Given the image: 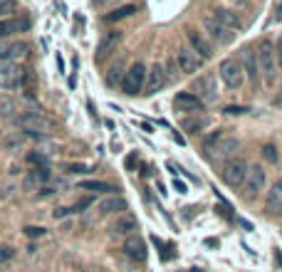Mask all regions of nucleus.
Wrapping results in <instances>:
<instances>
[{"instance_id": "nucleus-1", "label": "nucleus", "mask_w": 282, "mask_h": 272, "mask_svg": "<svg viewBox=\"0 0 282 272\" xmlns=\"http://www.w3.org/2000/svg\"><path fill=\"white\" fill-rule=\"evenodd\" d=\"M15 126L23 129L30 136H47V134L55 131V121L50 119V117H45L42 112H37V109H30V112L18 114L15 117Z\"/></svg>"}, {"instance_id": "nucleus-2", "label": "nucleus", "mask_w": 282, "mask_h": 272, "mask_svg": "<svg viewBox=\"0 0 282 272\" xmlns=\"http://www.w3.org/2000/svg\"><path fill=\"white\" fill-rule=\"evenodd\" d=\"M28 79V72L20 62L0 60V89H23Z\"/></svg>"}, {"instance_id": "nucleus-3", "label": "nucleus", "mask_w": 282, "mask_h": 272, "mask_svg": "<svg viewBox=\"0 0 282 272\" xmlns=\"http://www.w3.org/2000/svg\"><path fill=\"white\" fill-rule=\"evenodd\" d=\"M146 74H149V69L144 67V62H134L126 72H124V77H121V92L124 94H139L144 87H146Z\"/></svg>"}, {"instance_id": "nucleus-4", "label": "nucleus", "mask_w": 282, "mask_h": 272, "mask_svg": "<svg viewBox=\"0 0 282 272\" xmlns=\"http://www.w3.org/2000/svg\"><path fill=\"white\" fill-rule=\"evenodd\" d=\"M248 171H250V166H248V161H243V158H230L226 161V166H223V171H221V178L226 186H243L245 178H248Z\"/></svg>"}, {"instance_id": "nucleus-5", "label": "nucleus", "mask_w": 282, "mask_h": 272, "mask_svg": "<svg viewBox=\"0 0 282 272\" xmlns=\"http://www.w3.org/2000/svg\"><path fill=\"white\" fill-rule=\"evenodd\" d=\"M218 72H221V79L228 89H240L243 82H245V69L238 60H223Z\"/></svg>"}, {"instance_id": "nucleus-6", "label": "nucleus", "mask_w": 282, "mask_h": 272, "mask_svg": "<svg viewBox=\"0 0 282 272\" xmlns=\"http://www.w3.org/2000/svg\"><path fill=\"white\" fill-rule=\"evenodd\" d=\"M240 149V139H235V136H218L213 144H205L203 146V151L208 153L210 158H228V156H233V153Z\"/></svg>"}, {"instance_id": "nucleus-7", "label": "nucleus", "mask_w": 282, "mask_h": 272, "mask_svg": "<svg viewBox=\"0 0 282 272\" xmlns=\"http://www.w3.org/2000/svg\"><path fill=\"white\" fill-rule=\"evenodd\" d=\"M257 67H260V74H265L267 79H275V69H277L280 64H277L275 47H272L267 40L257 47Z\"/></svg>"}, {"instance_id": "nucleus-8", "label": "nucleus", "mask_w": 282, "mask_h": 272, "mask_svg": "<svg viewBox=\"0 0 282 272\" xmlns=\"http://www.w3.org/2000/svg\"><path fill=\"white\" fill-rule=\"evenodd\" d=\"M203 28L208 32V37L210 40H216L218 45H230L233 40H235V32L226 28V25H221L213 15H208V18H203Z\"/></svg>"}, {"instance_id": "nucleus-9", "label": "nucleus", "mask_w": 282, "mask_h": 272, "mask_svg": "<svg viewBox=\"0 0 282 272\" xmlns=\"http://www.w3.org/2000/svg\"><path fill=\"white\" fill-rule=\"evenodd\" d=\"M265 186H267V171H265L262 166H250L248 178H245V196H248V198L260 196V193L265 191Z\"/></svg>"}, {"instance_id": "nucleus-10", "label": "nucleus", "mask_w": 282, "mask_h": 272, "mask_svg": "<svg viewBox=\"0 0 282 272\" xmlns=\"http://www.w3.org/2000/svg\"><path fill=\"white\" fill-rule=\"evenodd\" d=\"M173 107L178 112H186V114H200L203 107H205V102L200 97H196L193 92H178L173 97Z\"/></svg>"}, {"instance_id": "nucleus-11", "label": "nucleus", "mask_w": 282, "mask_h": 272, "mask_svg": "<svg viewBox=\"0 0 282 272\" xmlns=\"http://www.w3.org/2000/svg\"><path fill=\"white\" fill-rule=\"evenodd\" d=\"M176 62H178V69H181L183 74H196L198 69L203 67V60L198 57L191 47H181V50L176 52Z\"/></svg>"}, {"instance_id": "nucleus-12", "label": "nucleus", "mask_w": 282, "mask_h": 272, "mask_svg": "<svg viewBox=\"0 0 282 272\" xmlns=\"http://www.w3.org/2000/svg\"><path fill=\"white\" fill-rule=\"evenodd\" d=\"M136 228H139L136 218L131 213H121V215H116V220L109 225V233L112 235H119V238H129V235L136 233Z\"/></svg>"}, {"instance_id": "nucleus-13", "label": "nucleus", "mask_w": 282, "mask_h": 272, "mask_svg": "<svg viewBox=\"0 0 282 272\" xmlns=\"http://www.w3.org/2000/svg\"><path fill=\"white\" fill-rule=\"evenodd\" d=\"M121 42V30H109L102 35V40H99V45H97V52H94V60L102 62L107 60L109 55H112L114 50H116V45Z\"/></svg>"}, {"instance_id": "nucleus-14", "label": "nucleus", "mask_w": 282, "mask_h": 272, "mask_svg": "<svg viewBox=\"0 0 282 272\" xmlns=\"http://www.w3.org/2000/svg\"><path fill=\"white\" fill-rule=\"evenodd\" d=\"M193 92L196 97H200L203 102H216L218 99V84H216V77L213 74H203L193 82Z\"/></svg>"}, {"instance_id": "nucleus-15", "label": "nucleus", "mask_w": 282, "mask_h": 272, "mask_svg": "<svg viewBox=\"0 0 282 272\" xmlns=\"http://www.w3.org/2000/svg\"><path fill=\"white\" fill-rule=\"evenodd\" d=\"M188 47L196 52L200 60H210L213 57V45L205 40V35L198 30H188Z\"/></svg>"}, {"instance_id": "nucleus-16", "label": "nucleus", "mask_w": 282, "mask_h": 272, "mask_svg": "<svg viewBox=\"0 0 282 272\" xmlns=\"http://www.w3.org/2000/svg\"><path fill=\"white\" fill-rule=\"evenodd\" d=\"M166 82H169V77H166V69L161 67V64H154L151 69H149V74H146V87H144V94H156V92H161L166 87Z\"/></svg>"}, {"instance_id": "nucleus-17", "label": "nucleus", "mask_w": 282, "mask_h": 272, "mask_svg": "<svg viewBox=\"0 0 282 272\" xmlns=\"http://www.w3.org/2000/svg\"><path fill=\"white\" fill-rule=\"evenodd\" d=\"M121 250H124V255H126V257H131V260H136V262H144V260H146V255H149V252H146V242L141 240L136 233H134V235H129V238L124 240V247H121Z\"/></svg>"}, {"instance_id": "nucleus-18", "label": "nucleus", "mask_w": 282, "mask_h": 272, "mask_svg": "<svg viewBox=\"0 0 282 272\" xmlns=\"http://www.w3.org/2000/svg\"><path fill=\"white\" fill-rule=\"evenodd\" d=\"M28 30H30L28 18H0V40L10 37L15 32H28Z\"/></svg>"}, {"instance_id": "nucleus-19", "label": "nucleus", "mask_w": 282, "mask_h": 272, "mask_svg": "<svg viewBox=\"0 0 282 272\" xmlns=\"http://www.w3.org/2000/svg\"><path fill=\"white\" fill-rule=\"evenodd\" d=\"M97 208H99L102 215H112V213H119V215H121V213L129 208V203H126V198H124V196L114 193V196H107L104 201H99V206H97Z\"/></svg>"}, {"instance_id": "nucleus-20", "label": "nucleus", "mask_w": 282, "mask_h": 272, "mask_svg": "<svg viewBox=\"0 0 282 272\" xmlns=\"http://www.w3.org/2000/svg\"><path fill=\"white\" fill-rule=\"evenodd\" d=\"M240 64H243V69H245V74H248V79L257 84L260 82V67H257V52L255 50H243V55H240Z\"/></svg>"}, {"instance_id": "nucleus-21", "label": "nucleus", "mask_w": 282, "mask_h": 272, "mask_svg": "<svg viewBox=\"0 0 282 272\" xmlns=\"http://www.w3.org/2000/svg\"><path fill=\"white\" fill-rule=\"evenodd\" d=\"M265 208H267V213H272V215L282 213V178L270 186L267 198H265Z\"/></svg>"}, {"instance_id": "nucleus-22", "label": "nucleus", "mask_w": 282, "mask_h": 272, "mask_svg": "<svg viewBox=\"0 0 282 272\" xmlns=\"http://www.w3.org/2000/svg\"><path fill=\"white\" fill-rule=\"evenodd\" d=\"M210 15L221 23V25H226V28H230V30L235 32V30H240L243 25H240V18L233 13V10H228V8H213L210 10Z\"/></svg>"}, {"instance_id": "nucleus-23", "label": "nucleus", "mask_w": 282, "mask_h": 272, "mask_svg": "<svg viewBox=\"0 0 282 272\" xmlns=\"http://www.w3.org/2000/svg\"><path fill=\"white\" fill-rule=\"evenodd\" d=\"M28 42H15V45H5V50L0 52V60L5 62H23L28 57Z\"/></svg>"}, {"instance_id": "nucleus-24", "label": "nucleus", "mask_w": 282, "mask_h": 272, "mask_svg": "<svg viewBox=\"0 0 282 272\" xmlns=\"http://www.w3.org/2000/svg\"><path fill=\"white\" fill-rule=\"evenodd\" d=\"M80 188L82 191H92V193H107V196H114L119 191V188H114L112 183H107V181H82Z\"/></svg>"}, {"instance_id": "nucleus-25", "label": "nucleus", "mask_w": 282, "mask_h": 272, "mask_svg": "<svg viewBox=\"0 0 282 272\" xmlns=\"http://www.w3.org/2000/svg\"><path fill=\"white\" fill-rule=\"evenodd\" d=\"M15 112H18L15 99L0 92V119H10V117H15Z\"/></svg>"}, {"instance_id": "nucleus-26", "label": "nucleus", "mask_w": 282, "mask_h": 272, "mask_svg": "<svg viewBox=\"0 0 282 272\" xmlns=\"http://www.w3.org/2000/svg\"><path fill=\"white\" fill-rule=\"evenodd\" d=\"M136 13V5H121V8H116L112 10L109 15H104V20L107 23H116V20H124V18H131Z\"/></svg>"}, {"instance_id": "nucleus-27", "label": "nucleus", "mask_w": 282, "mask_h": 272, "mask_svg": "<svg viewBox=\"0 0 282 272\" xmlns=\"http://www.w3.org/2000/svg\"><path fill=\"white\" fill-rule=\"evenodd\" d=\"M205 126H208V119H205V117H198V119L186 117V119L181 121V129H183V131H191V134H196V131L205 129Z\"/></svg>"}, {"instance_id": "nucleus-28", "label": "nucleus", "mask_w": 282, "mask_h": 272, "mask_svg": "<svg viewBox=\"0 0 282 272\" xmlns=\"http://www.w3.org/2000/svg\"><path fill=\"white\" fill-rule=\"evenodd\" d=\"M18 13V0H0V18H10Z\"/></svg>"}, {"instance_id": "nucleus-29", "label": "nucleus", "mask_w": 282, "mask_h": 272, "mask_svg": "<svg viewBox=\"0 0 282 272\" xmlns=\"http://www.w3.org/2000/svg\"><path fill=\"white\" fill-rule=\"evenodd\" d=\"M262 158H265L267 163H277V161H280L277 146H275V144H265V146H262Z\"/></svg>"}, {"instance_id": "nucleus-30", "label": "nucleus", "mask_w": 282, "mask_h": 272, "mask_svg": "<svg viewBox=\"0 0 282 272\" xmlns=\"http://www.w3.org/2000/svg\"><path fill=\"white\" fill-rule=\"evenodd\" d=\"M64 171H67V173H75V176H87V173H92V168L85 166V163H67Z\"/></svg>"}, {"instance_id": "nucleus-31", "label": "nucleus", "mask_w": 282, "mask_h": 272, "mask_svg": "<svg viewBox=\"0 0 282 272\" xmlns=\"http://www.w3.org/2000/svg\"><path fill=\"white\" fill-rule=\"evenodd\" d=\"M28 161L32 166H40V168H47V158L42 153H28Z\"/></svg>"}, {"instance_id": "nucleus-32", "label": "nucleus", "mask_w": 282, "mask_h": 272, "mask_svg": "<svg viewBox=\"0 0 282 272\" xmlns=\"http://www.w3.org/2000/svg\"><path fill=\"white\" fill-rule=\"evenodd\" d=\"M13 255H15V250L10 245H0V262H8Z\"/></svg>"}, {"instance_id": "nucleus-33", "label": "nucleus", "mask_w": 282, "mask_h": 272, "mask_svg": "<svg viewBox=\"0 0 282 272\" xmlns=\"http://www.w3.org/2000/svg\"><path fill=\"white\" fill-rule=\"evenodd\" d=\"M245 112H248V107H226L223 109V114H228V117H240Z\"/></svg>"}, {"instance_id": "nucleus-34", "label": "nucleus", "mask_w": 282, "mask_h": 272, "mask_svg": "<svg viewBox=\"0 0 282 272\" xmlns=\"http://www.w3.org/2000/svg\"><path fill=\"white\" fill-rule=\"evenodd\" d=\"M25 235H28V238H42V235H45V228H35V225H28V228H25Z\"/></svg>"}, {"instance_id": "nucleus-35", "label": "nucleus", "mask_w": 282, "mask_h": 272, "mask_svg": "<svg viewBox=\"0 0 282 272\" xmlns=\"http://www.w3.org/2000/svg\"><path fill=\"white\" fill-rule=\"evenodd\" d=\"M92 203H94L92 198H82V201H80V203H75V206H72L69 211H72V213H80L82 208H87V206H92Z\"/></svg>"}, {"instance_id": "nucleus-36", "label": "nucleus", "mask_w": 282, "mask_h": 272, "mask_svg": "<svg viewBox=\"0 0 282 272\" xmlns=\"http://www.w3.org/2000/svg\"><path fill=\"white\" fill-rule=\"evenodd\" d=\"M121 77H124V74H119V67H114L112 74H109V79H107V82H109V84H116V82H121Z\"/></svg>"}, {"instance_id": "nucleus-37", "label": "nucleus", "mask_w": 282, "mask_h": 272, "mask_svg": "<svg viewBox=\"0 0 282 272\" xmlns=\"http://www.w3.org/2000/svg\"><path fill=\"white\" fill-rule=\"evenodd\" d=\"M275 55H277V64L282 67V35L277 37V45H275Z\"/></svg>"}, {"instance_id": "nucleus-38", "label": "nucleus", "mask_w": 282, "mask_h": 272, "mask_svg": "<svg viewBox=\"0 0 282 272\" xmlns=\"http://www.w3.org/2000/svg\"><path fill=\"white\" fill-rule=\"evenodd\" d=\"M173 188H176L178 193H188V186H186L183 181H173Z\"/></svg>"}, {"instance_id": "nucleus-39", "label": "nucleus", "mask_w": 282, "mask_h": 272, "mask_svg": "<svg viewBox=\"0 0 282 272\" xmlns=\"http://www.w3.org/2000/svg\"><path fill=\"white\" fill-rule=\"evenodd\" d=\"M3 50H5V42H3V40H0V52H3Z\"/></svg>"}]
</instances>
